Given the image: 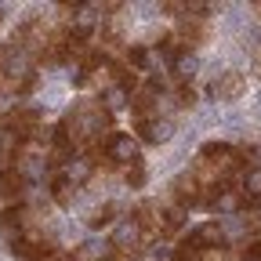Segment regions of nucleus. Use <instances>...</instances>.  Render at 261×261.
Segmentation results:
<instances>
[{
	"label": "nucleus",
	"mask_w": 261,
	"mask_h": 261,
	"mask_svg": "<svg viewBox=\"0 0 261 261\" xmlns=\"http://www.w3.org/2000/svg\"><path fill=\"white\" fill-rule=\"evenodd\" d=\"M240 261H261V236L243 243V257H240Z\"/></svg>",
	"instance_id": "ddd939ff"
},
{
	"label": "nucleus",
	"mask_w": 261,
	"mask_h": 261,
	"mask_svg": "<svg viewBox=\"0 0 261 261\" xmlns=\"http://www.w3.org/2000/svg\"><path fill=\"white\" fill-rule=\"evenodd\" d=\"M171 196H174V203L181 211H192V207H203L207 200V181L196 174V171H185L171 181Z\"/></svg>",
	"instance_id": "20e7f679"
},
{
	"label": "nucleus",
	"mask_w": 261,
	"mask_h": 261,
	"mask_svg": "<svg viewBox=\"0 0 261 261\" xmlns=\"http://www.w3.org/2000/svg\"><path fill=\"white\" fill-rule=\"evenodd\" d=\"M250 152H254V156H257V160H261V145H254V149H250Z\"/></svg>",
	"instance_id": "2eb2a0df"
},
{
	"label": "nucleus",
	"mask_w": 261,
	"mask_h": 261,
	"mask_svg": "<svg viewBox=\"0 0 261 261\" xmlns=\"http://www.w3.org/2000/svg\"><path fill=\"white\" fill-rule=\"evenodd\" d=\"M171 130H174V123H171L167 116H145V120H135V135H138L145 145L167 142V138H171Z\"/></svg>",
	"instance_id": "6e6552de"
},
{
	"label": "nucleus",
	"mask_w": 261,
	"mask_h": 261,
	"mask_svg": "<svg viewBox=\"0 0 261 261\" xmlns=\"http://www.w3.org/2000/svg\"><path fill=\"white\" fill-rule=\"evenodd\" d=\"M22 189H25V171L18 163L0 167V203H22Z\"/></svg>",
	"instance_id": "0eeeda50"
},
{
	"label": "nucleus",
	"mask_w": 261,
	"mask_h": 261,
	"mask_svg": "<svg viewBox=\"0 0 261 261\" xmlns=\"http://www.w3.org/2000/svg\"><path fill=\"white\" fill-rule=\"evenodd\" d=\"M185 254H196V257H207V254H218L225 250V228L218 221H203V225H196L192 232L185 236V243L178 247Z\"/></svg>",
	"instance_id": "f03ea898"
},
{
	"label": "nucleus",
	"mask_w": 261,
	"mask_h": 261,
	"mask_svg": "<svg viewBox=\"0 0 261 261\" xmlns=\"http://www.w3.org/2000/svg\"><path fill=\"white\" fill-rule=\"evenodd\" d=\"M113 214H116V203H102V207H94V211H91L87 225H91V228H102V225L113 221Z\"/></svg>",
	"instance_id": "f8f14e48"
},
{
	"label": "nucleus",
	"mask_w": 261,
	"mask_h": 261,
	"mask_svg": "<svg viewBox=\"0 0 261 261\" xmlns=\"http://www.w3.org/2000/svg\"><path fill=\"white\" fill-rule=\"evenodd\" d=\"M257 11H261V4H257Z\"/></svg>",
	"instance_id": "dca6fc26"
},
{
	"label": "nucleus",
	"mask_w": 261,
	"mask_h": 261,
	"mask_svg": "<svg viewBox=\"0 0 261 261\" xmlns=\"http://www.w3.org/2000/svg\"><path fill=\"white\" fill-rule=\"evenodd\" d=\"M211 11H214V4H185V15H178V29H174V40L181 44V51H192V47L207 44Z\"/></svg>",
	"instance_id": "f257e3e1"
},
{
	"label": "nucleus",
	"mask_w": 261,
	"mask_h": 261,
	"mask_svg": "<svg viewBox=\"0 0 261 261\" xmlns=\"http://www.w3.org/2000/svg\"><path fill=\"white\" fill-rule=\"evenodd\" d=\"M240 192H243V203L247 207H261V167H250L240 178Z\"/></svg>",
	"instance_id": "9b49d317"
},
{
	"label": "nucleus",
	"mask_w": 261,
	"mask_h": 261,
	"mask_svg": "<svg viewBox=\"0 0 261 261\" xmlns=\"http://www.w3.org/2000/svg\"><path fill=\"white\" fill-rule=\"evenodd\" d=\"M243 91H247V76H243V73H236V69L221 73V76L211 84V98H214V102H236Z\"/></svg>",
	"instance_id": "1a4fd4ad"
},
{
	"label": "nucleus",
	"mask_w": 261,
	"mask_h": 261,
	"mask_svg": "<svg viewBox=\"0 0 261 261\" xmlns=\"http://www.w3.org/2000/svg\"><path fill=\"white\" fill-rule=\"evenodd\" d=\"M29 228H33V211L25 203H11V207L0 211V236H4V243L22 240Z\"/></svg>",
	"instance_id": "39448f33"
},
{
	"label": "nucleus",
	"mask_w": 261,
	"mask_h": 261,
	"mask_svg": "<svg viewBox=\"0 0 261 261\" xmlns=\"http://www.w3.org/2000/svg\"><path fill=\"white\" fill-rule=\"evenodd\" d=\"M145 243H149V240H145V232L138 228V221H135V218H127V221L116 225V232H113V240H109V250H113L116 257H127V254L142 250Z\"/></svg>",
	"instance_id": "423d86ee"
},
{
	"label": "nucleus",
	"mask_w": 261,
	"mask_h": 261,
	"mask_svg": "<svg viewBox=\"0 0 261 261\" xmlns=\"http://www.w3.org/2000/svg\"><path fill=\"white\" fill-rule=\"evenodd\" d=\"M8 250H11L18 261H55V257H58L55 240H51V236H44V232H37V228H29L22 240L8 243Z\"/></svg>",
	"instance_id": "7ed1b4c3"
},
{
	"label": "nucleus",
	"mask_w": 261,
	"mask_h": 261,
	"mask_svg": "<svg viewBox=\"0 0 261 261\" xmlns=\"http://www.w3.org/2000/svg\"><path fill=\"white\" fill-rule=\"evenodd\" d=\"M127 181H130V189H142V181H145V167H142V163L127 167Z\"/></svg>",
	"instance_id": "4468645a"
},
{
	"label": "nucleus",
	"mask_w": 261,
	"mask_h": 261,
	"mask_svg": "<svg viewBox=\"0 0 261 261\" xmlns=\"http://www.w3.org/2000/svg\"><path fill=\"white\" fill-rule=\"evenodd\" d=\"M76 189H80V185L65 174V171H55V174H51V200H55L58 207H69L73 196H76Z\"/></svg>",
	"instance_id": "9d476101"
}]
</instances>
